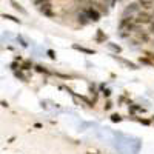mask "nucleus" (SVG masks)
Returning <instances> with one entry per match:
<instances>
[{
	"label": "nucleus",
	"instance_id": "4",
	"mask_svg": "<svg viewBox=\"0 0 154 154\" xmlns=\"http://www.w3.org/2000/svg\"><path fill=\"white\" fill-rule=\"evenodd\" d=\"M139 5H140V8H143V10H151L153 2L151 0H139Z\"/></svg>",
	"mask_w": 154,
	"mask_h": 154
},
{
	"label": "nucleus",
	"instance_id": "5",
	"mask_svg": "<svg viewBox=\"0 0 154 154\" xmlns=\"http://www.w3.org/2000/svg\"><path fill=\"white\" fill-rule=\"evenodd\" d=\"M39 10H40V12H43V14H46L49 17L52 16V12H51V3H46V5H43L42 8H39Z\"/></svg>",
	"mask_w": 154,
	"mask_h": 154
},
{
	"label": "nucleus",
	"instance_id": "2",
	"mask_svg": "<svg viewBox=\"0 0 154 154\" xmlns=\"http://www.w3.org/2000/svg\"><path fill=\"white\" fill-rule=\"evenodd\" d=\"M151 22H153V17L149 16L148 12H145V11L139 12L137 17L134 19V23L136 25H145V23H151Z\"/></svg>",
	"mask_w": 154,
	"mask_h": 154
},
{
	"label": "nucleus",
	"instance_id": "6",
	"mask_svg": "<svg viewBox=\"0 0 154 154\" xmlns=\"http://www.w3.org/2000/svg\"><path fill=\"white\" fill-rule=\"evenodd\" d=\"M136 31H137V29H136ZM137 37H139V40H142V42H148V40H149V35L147 34V33H143V31H137Z\"/></svg>",
	"mask_w": 154,
	"mask_h": 154
},
{
	"label": "nucleus",
	"instance_id": "8",
	"mask_svg": "<svg viewBox=\"0 0 154 154\" xmlns=\"http://www.w3.org/2000/svg\"><path fill=\"white\" fill-rule=\"evenodd\" d=\"M11 5H12V6H14V8H16V10H17V11H20V12H22V14H26V11H25V10H23V8H22V6L19 5V3H16V2H14V0H11Z\"/></svg>",
	"mask_w": 154,
	"mask_h": 154
},
{
	"label": "nucleus",
	"instance_id": "3",
	"mask_svg": "<svg viewBox=\"0 0 154 154\" xmlns=\"http://www.w3.org/2000/svg\"><path fill=\"white\" fill-rule=\"evenodd\" d=\"M83 12L89 17V20H93V22H97L99 19H100V14H99L97 10H94V8H85Z\"/></svg>",
	"mask_w": 154,
	"mask_h": 154
},
{
	"label": "nucleus",
	"instance_id": "1",
	"mask_svg": "<svg viewBox=\"0 0 154 154\" xmlns=\"http://www.w3.org/2000/svg\"><path fill=\"white\" fill-rule=\"evenodd\" d=\"M139 12H140V5H139V2H133V3H129V5L125 6V10H123V17H133L134 14H139Z\"/></svg>",
	"mask_w": 154,
	"mask_h": 154
},
{
	"label": "nucleus",
	"instance_id": "7",
	"mask_svg": "<svg viewBox=\"0 0 154 154\" xmlns=\"http://www.w3.org/2000/svg\"><path fill=\"white\" fill-rule=\"evenodd\" d=\"M79 22H80L82 25H87L88 22H89V17L85 14V12H82V14H79Z\"/></svg>",
	"mask_w": 154,
	"mask_h": 154
},
{
	"label": "nucleus",
	"instance_id": "10",
	"mask_svg": "<svg viewBox=\"0 0 154 154\" xmlns=\"http://www.w3.org/2000/svg\"><path fill=\"white\" fill-rule=\"evenodd\" d=\"M149 33L154 34V22H151V23H149Z\"/></svg>",
	"mask_w": 154,
	"mask_h": 154
},
{
	"label": "nucleus",
	"instance_id": "9",
	"mask_svg": "<svg viewBox=\"0 0 154 154\" xmlns=\"http://www.w3.org/2000/svg\"><path fill=\"white\" fill-rule=\"evenodd\" d=\"M46 3H49V0H34V5L39 6V8H42L43 5H46Z\"/></svg>",
	"mask_w": 154,
	"mask_h": 154
}]
</instances>
